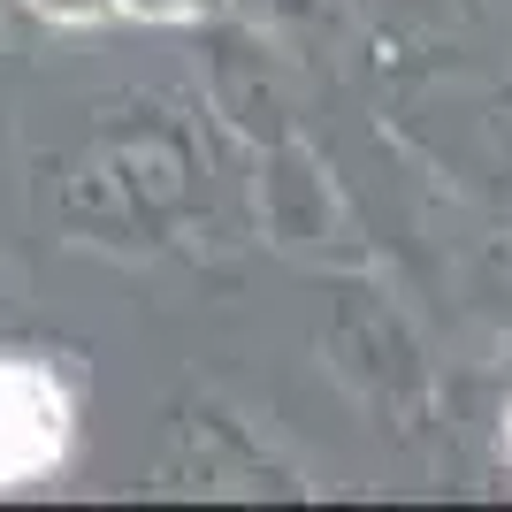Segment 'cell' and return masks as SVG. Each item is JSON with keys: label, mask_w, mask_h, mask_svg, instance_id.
Masks as SVG:
<instances>
[{"label": "cell", "mask_w": 512, "mask_h": 512, "mask_svg": "<svg viewBox=\"0 0 512 512\" xmlns=\"http://www.w3.org/2000/svg\"><path fill=\"white\" fill-rule=\"evenodd\" d=\"M77 398L46 360H0V490H23L69 459Z\"/></svg>", "instance_id": "obj_1"}, {"label": "cell", "mask_w": 512, "mask_h": 512, "mask_svg": "<svg viewBox=\"0 0 512 512\" xmlns=\"http://www.w3.org/2000/svg\"><path fill=\"white\" fill-rule=\"evenodd\" d=\"M214 8L222 0H115V16H138V23H199Z\"/></svg>", "instance_id": "obj_2"}, {"label": "cell", "mask_w": 512, "mask_h": 512, "mask_svg": "<svg viewBox=\"0 0 512 512\" xmlns=\"http://www.w3.org/2000/svg\"><path fill=\"white\" fill-rule=\"evenodd\" d=\"M46 23H100V16H115V0H31Z\"/></svg>", "instance_id": "obj_3"}, {"label": "cell", "mask_w": 512, "mask_h": 512, "mask_svg": "<svg viewBox=\"0 0 512 512\" xmlns=\"http://www.w3.org/2000/svg\"><path fill=\"white\" fill-rule=\"evenodd\" d=\"M505 436H512V421H505Z\"/></svg>", "instance_id": "obj_4"}]
</instances>
